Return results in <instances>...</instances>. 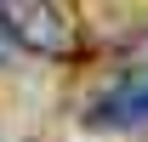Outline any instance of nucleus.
I'll list each match as a JSON object with an SVG mask.
<instances>
[{
	"mask_svg": "<svg viewBox=\"0 0 148 142\" xmlns=\"http://www.w3.org/2000/svg\"><path fill=\"white\" fill-rule=\"evenodd\" d=\"M0 29L34 57H69L74 51V12L69 0H0Z\"/></svg>",
	"mask_w": 148,
	"mask_h": 142,
	"instance_id": "obj_1",
	"label": "nucleus"
},
{
	"mask_svg": "<svg viewBox=\"0 0 148 142\" xmlns=\"http://www.w3.org/2000/svg\"><path fill=\"white\" fill-rule=\"evenodd\" d=\"M91 125H103V131H143L148 125V46L131 63H120V74L91 97Z\"/></svg>",
	"mask_w": 148,
	"mask_h": 142,
	"instance_id": "obj_2",
	"label": "nucleus"
},
{
	"mask_svg": "<svg viewBox=\"0 0 148 142\" xmlns=\"http://www.w3.org/2000/svg\"><path fill=\"white\" fill-rule=\"evenodd\" d=\"M0 51H6V29H0Z\"/></svg>",
	"mask_w": 148,
	"mask_h": 142,
	"instance_id": "obj_3",
	"label": "nucleus"
}]
</instances>
